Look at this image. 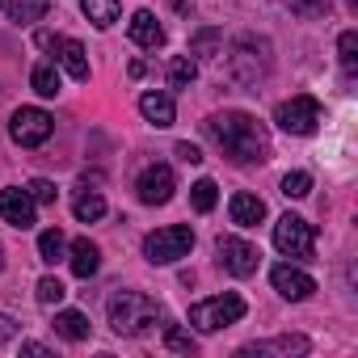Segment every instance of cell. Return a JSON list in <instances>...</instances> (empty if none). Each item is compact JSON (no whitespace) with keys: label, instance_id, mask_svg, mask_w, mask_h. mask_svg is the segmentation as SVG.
Segmentation results:
<instances>
[{"label":"cell","instance_id":"obj_13","mask_svg":"<svg viewBox=\"0 0 358 358\" xmlns=\"http://www.w3.org/2000/svg\"><path fill=\"white\" fill-rule=\"evenodd\" d=\"M34 207H38V203H34L26 190H17V186L0 190V220L13 224V228H30V224H34Z\"/></svg>","mask_w":358,"mask_h":358},{"label":"cell","instance_id":"obj_37","mask_svg":"<svg viewBox=\"0 0 358 358\" xmlns=\"http://www.w3.org/2000/svg\"><path fill=\"white\" fill-rule=\"evenodd\" d=\"M0 266H5V257H0Z\"/></svg>","mask_w":358,"mask_h":358},{"label":"cell","instance_id":"obj_8","mask_svg":"<svg viewBox=\"0 0 358 358\" xmlns=\"http://www.w3.org/2000/svg\"><path fill=\"white\" fill-rule=\"evenodd\" d=\"M270 47L266 43H253V38H241L236 43V55H232V76L241 85H257L266 72H270Z\"/></svg>","mask_w":358,"mask_h":358},{"label":"cell","instance_id":"obj_16","mask_svg":"<svg viewBox=\"0 0 358 358\" xmlns=\"http://www.w3.org/2000/svg\"><path fill=\"white\" fill-rule=\"evenodd\" d=\"M139 114H143L152 127H173L177 106H173V97H169V93H143V97H139Z\"/></svg>","mask_w":358,"mask_h":358},{"label":"cell","instance_id":"obj_21","mask_svg":"<svg viewBox=\"0 0 358 358\" xmlns=\"http://www.w3.org/2000/svg\"><path fill=\"white\" fill-rule=\"evenodd\" d=\"M308 350V337H278V341H257V345H245L241 354H303Z\"/></svg>","mask_w":358,"mask_h":358},{"label":"cell","instance_id":"obj_19","mask_svg":"<svg viewBox=\"0 0 358 358\" xmlns=\"http://www.w3.org/2000/svg\"><path fill=\"white\" fill-rule=\"evenodd\" d=\"M80 9H85V17L97 26V30H110L114 22H118V0H80Z\"/></svg>","mask_w":358,"mask_h":358},{"label":"cell","instance_id":"obj_7","mask_svg":"<svg viewBox=\"0 0 358 358\" xmlns=\"http://www.w3.org/2000/svg\"><path fill=\"white\" fill-rule=\"evenodd\" d=\"M51 131H55V118H51L47 110H38V106H22V110L13 114V122H9V135H13L22 148H38V143H47Z\"/></svg>","mask_w":358,"mask_h":358},{"label":"cell","instance_id":"obj_33","mask_svg":"<svg viewBox=\"0 0 358 358\" xmlns=\"http://www.w3.org/2000/svg\"><path fill=\"white\" fill-rule=\"evenodd\" d=\"M26 194H30L34 203H55V186L47 182V177H34V182L26 186Z\"/></svg>","mask_w":358,"mask_h":358},{"label":"cell","instance_id":"obj_31","mask_svg":"<svg viewBox=\"0 0 358 358\" xmlns=\"http://www.w3.org/2000/svg\"><path fill=\"white\" fill-rule=\"evenodd\" d=\"M64 295H68V287H64L59 278H43V282H38V303L51 308V303H59Z\"/></svg>","mask_w":358,"mask_h":358},{"label":"cell","instance_id":"obj_5","mask_svg":"<svg viewBox=\"0 0 358 358\" xmlns=\"http://www.w3.org/2000/svg\"><path fill=\"white\" fill-rule=\"evenodd\" d=\"M274 249L282 253V257H312V249H316V228L308 224V220H299V215H282L278 224H274Z\"/></svg>","mask_w":358,"mask_h":358},{"label":"cell","instance_id":"obj_25","mask_svg":"<svg viewBox=\"0 0 358 358\" xmlns=\"http://www.w3.org/2000/svg\"><path fill=\"white\" fill-rule=\"evenodd\" d=\"M30 85H34L38 97H55V93H59V72H55L51 64H38V68L30 72Z\"/></svg>","mask_w":358,"mask_h":358},{"label":"cell","instance_id":"obj_1","mask_svg":"<svg viewBox=\"0 0 358 358\" xmlns=\"http://www.w3.org/2000/svg\"><path fill=\"white\" fill-rule=\"evenodd\" d=\"M207 135L236 160V164H262L270 160V135L266 127L245 114V110H224L215 118H207Z\"/></svg>","mask_w":358,"mask_h":358},{"label":"cell","instance_id":"obj_2","mask_svg":"<svg viewBox=\"0 0 358 358\" xmlns=\"http://www.w3.org/2000/svg\"><path fill=\"white\" fill-rule=\"evenodd\" d=\"M160 320V303L143 291H114L110 295V329L122 337H143Z\"/></svg>","mask_w":358,"mask_h":358},{"label":"cell","instance_id":"obj_18","mask_svg":"<svg viewBox=\"0 0 358 358\" xmlns=\"http://www.w3.org/2000/svg\"><path fill=\"white\" fill-rule=\"evenodd\" d=\"M89 329H93V324H89V316H85V312H76V308H68V312H59V316H55V333H59L64 341H85V337H89Z\"/></svg>","mask_w":358,"mask_h":358},{"label":"cell","instance_id":"obj_24","mask_svg":"<svg viewBox=\"0 0 358 358\" xmlns=\"http://www.w3.org/2000/svg\"><path fill=\"white\" fill-rule=\"evenodd\" d=\"M64 253H68V241H64V232H59V228H47V232L38 236V257L55 266Z\"/></svg>","mask_w":358,"mask_h":358},{"label":"cell","instance_id":"obj_10","mask_svg":"<svg viewBox=\"0 0 358 358\" xmlns=\"http://www.w3.org/2000/svg\"><path fill=\"white\" fill-rule=\"evenodd\" d=\"M173 190H177V182H173V169L169 164H148L139 173V182H135V194L148 207H164L173 199Z\"/></svg>","mask_w":358,"mask_h":358},{"label":"cell","instance_id":"obj_35","mask_svg":"<svg viewBox=\"0 0 358 358\" xmlns=\"http://www.w3.org/2000/svg\"><path fill=\"white\" fill-rule=\"evenodd\" d=\"M13 333H17V320H13V316H5V312H0V345H5V341H9Z\"/></svg>","mask_w":358,"mask_h":358},{"label":"cell","instance_id":"obj_11","mask_svg":"<svg viewBox=\"0 0 358 358\" xmlns=\"http://www.w3.org/2000/svg\"><path fill=\"white\" fill-rule=\"evenodd\" d=\"M270 282H274V291H278L282 299H291V303H299V299H308V295L316 291L312 274H303V270H299V266H291V262L274 266V270H270Z\"/></svg>","mask_w":358,"mask_h":358},{"label":"cell","instance_id":"obj_28","mask_svg":"<svg viewBox=\"0 0 358 358\" xmlns=\"http://www.w3.org/2000/svg\"><path fill=\"white\" fill-rule=\"evenodd\" d=\"M337 55H341V68H345V72L358 68V34H354V30H345V34L337 38Z\"/></svg>","mask_w":358,"mask_h":358},{"label":"cell","instance_id":"obj_12","mask_svg":"<svg viewBox=\"0 0 358 358\" xmlns=\"http://www.w3.org/2000/svg\"><path fill=\"white\" fill-rule=\"evenodd\" d=\"M38 43H43V47H55V55H59V64H64V72H68L72 80H89V51H85L76 38H51V34H38Z\"/></svg>","mask_w":358,"mask_h":358},{"label":"cell","instance_id":"obj_26","mask_svg":"<svg viewBox=\"0 0 358 358\" xmlns=\"http://www.w3.org/2000/svg\"><path fill=\"white\" fill-rule=\"evenodd\" d=\"M190 203H194V211H203V215L220 203V190H215L211 177H203V182H194V186H190Z\"/></svg>","mask_w":358,"mask_h":358},{"label":"cell","instance_id":"obj_4","mask_svg":"<svg viewBox=\"0 0 358 358\" xmlns=\"http://www.w3.org/2000/svg\"><path fill=\"white\" fill-rule=\"evenodd\" d=\"M245 316V299L241 295H211V299H199L194 308H190V324L194 329H203V333H220V329H228V324H236Z\"/></svg>","mask_w":358,"mask_h":358},{"label":"cell","instance_id":"obj_20","mask_svg":"<svg viewBox=\"0 0 358 358\" xmlns=\"http://www.w3.org/2000/svg\"><path fill=\"white\" fill-rule=\"evenodd\" d=\"M51 13V0H13L9 5V17L17 22V26H34V22H43Z\"/></svg>","mask_w":358,"mask_h":358},{"label":"cell","instance_id":"obj_22","mask_svg":"<svg viewBox=\"0 0 358 358\" xmlns=\"http://www.w3.org/2000/svg\"><path fill=\"white\" fill-rule=\"evenodd\" d=\"M194 76H199V64H194L190 55H173V59H169V85H173V89H190Z\"/></svg>","mask_w":358,"mask_h":358},{"label":"cell","instance_id":"obj_29","mask_svg":"<svg viewBox=\"0 0 358 358\" xmlns=\"http://www.w3.org/2000/svg\"><path fill=\"white\" fill-rule=\"evenodd\" d=\"M282 194L287 199H308L312 194V177L308 173H287L282 177Z\"/></svg>","mask_w":358,"mask_h":358},{"label":"cell","instance_id":"obj_6","mask_svg":"<svg viewBox=\"0 0 358 358\" xmlns=\"http://www.w3.org/2000/svg\"><path fill=\"white\" fill-rule=\"evenodd\" d=\"M274 122H278L287 135H312V131H316V122H320V101H316V97H308V93H299V97H291V101H282V106H278Z\"/></svg>","mask_w":358,"mask_h":358},{"label":"cell","instance_id":"obj_3","mask_svg":"<svg viewBox=\"0 0 358 358\" xmlns=\"http://www.w3.org/2000/svg\"><path fill=\"white\" fill-rule=\"evenodd\" d=\"M190 249H194V228L190 224H169V228H156V232L143 236V257L152 266H173Z\"/></svg>","mask_w":358,"mask_h":358},{"label":"cell","instance_id":"obj_15","mask_svg":"<svg viewBox=\"0 0 358 358\" xmlns=\"http://www.w3.org/2000/svg\"><path fill=\"white\" fill-rule=\"evenodd\" d=\"M131 43H135V47H152V51L164 43V30H160V22H156L152 9H139V13L131 17Z\"/></svg>","mask_w":358,"mask_h":358},{"label":"cell","instance_id":"obj_36","mask_svg":"<svg viewBox=\"0 0 358 358\" xmlns=\"http://www.w3.org/2000/svg\"><path fill=\"white\" fill-rule=\"evenodd\" d=\"M22 354H38V358H43V354H47V345H38V341H26V345H22Z\"/></svg>","mask_w":358,"mask_h":358},{"label":"cell","instance_id":"obj_34","mask_svg":"<svg viewBox=\"0 0 358 358\" xmlns=\"http://www.w3.org/2000/svg\"><path fill=\"white\" fill-rule=\"evenodd\" d=\"M177 156H182L186 164H203V152H199L194 143H177Z\"/></svg>","mask_w":358,"mask_h":358},{"label":"cell","instance_id":"obj_23","mask_svg":"<svg viewBox=\"0 0 358 358\" xmlns=\"http://www.w3.org/2000/svg\"><path fill=\"white\" fill-rule=\"evenodd\" d=\"M72 211H76V220H80V224H93V220H101V215H106V199L85 190V194H76Z\"/></svg>","mask_w":358,"mask_h":358},{"label":"cell","instance_id":"obj_27","mask_svg":"<svg viewBox=\"0 0 358 358\" xmlns=\"http://www.w3.org/2000/svg\"><path fill=\"white\" fill-rule=\"evenodd\" d=\"M164 345H169L173 354H194V350H199V341H194L186 329H177V324H169V329H164Z\"/></svg>","mask_w":358,"mask_h":358},{"label":"cell","instance_id":"obj_32","mask_svg":"<svg viewBox=\"0 0 358 358\" xmlns=\"http://www.w3.org/2000/svg\"><path fill=\"white\" fill-rule=\"evenodd\" d=\"M220 38H224L220 30H199V34H194V43H190V51H194V55H211V51L220 47Z\"/></svg>","mask_w":358,"mask_h":358},{"label":"cell","instance_id":"obj_17","mask_svg":"<svg viewBox=\"0 0 358 358\" xmlns=\"http://www.w3.org/2000/svg\"><path fill=\"white\" fill-rule=\"evenodd\" d=\"M101 270V249L89 241V236H80L76 245H72V274L76 278H93Z\"/></svg>","mask_w":358,"mask_h":358},{"label":"cell","instance_id":"obj_9","mask_svg":"<svg viewBox=\"0 0 358 358\" xmlns=\"http://www.w3.org/2000/svg\"><path fill=\"white\" fill-rule=\"evenodd\" d=\"M215 253H220V266L228 274H236V278H249L257 270V262H262V253L249 241H241V236H220L215 241Z\"/></svg>","mask_w":358,"mask_h":358},{"label":"cell","instance_id":"obj_14","mask_svg":"<svg viewBox=\"0 0 358 358\" xmlns=\"http://www.w3.org/2000/svg\"><path fill=\"white\" fill-rule=\"evenodd\" d=\"M228 211H232V224H236V228H257V224L266 220V203H262L257 194H249V190L232 194Z\"/></svg>","mask_w":358,"mask_h":358},{"label":"cell","instance_id":"obj_30","mask_svg":"<svg viewBox=\"0 0 358 358\" xmlns=\"http://www.w3.org/2000/svg\"><path fill=\"white\" fill-rule=\"evenodd\" d=\"M295 17H324L329 13V0H287Z\"/></svg>","mask_w":358,"mask_h":358}]
</instances>
